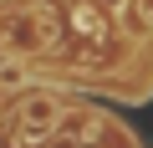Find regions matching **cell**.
I'll list each match as a JSON object with an SVG mask.
<instances>
[{"label": "cell", "instance_id": "6da1fadb", "mask_svg": "<svg viewBox=\"0 0 153 148\" xmlns=\"http://www.w3.org/2000/svg\"><path fill=\"white\" fill-rule=\"evenodd\" d=\"M56 123H61V97L56 92H46V87L21 92V102H16V138L21 143H46L56 133Z\"/></svg>", "mask_w": 153, "mask_h": 148}, {"label": "cell", "instance_id": "7a4b0ae2", "mask_svg": "<svg viewBox=\"0 0 153 148\" xmlns=\"http://www.w3.org/2000/svg\"><path fill=\"white\" fill-rule=\"evenodd\" d=\"M56 41V21L46 16V10H21L10 26H5V46L16 51V56H36V51H46Z\"/></svg>", "mask_w": 153, "mask_h": 148}, {"label": "cell", "instance_id": "3957f363", "mask_svg": "<svg viewBox=\"0 0 153 148\" xmlns=\"http://www.w3.org/2000/svg\"><path fill=\"white\" fill-rule=\"evenodd\" d=\"M117 16H123V26H128L133 36H148V31H153V0H123Z\"/></svg>", "mask_w": 153, "mask_h": 148}, {"label": "cell", "instance_id": "277c9868", "mask_svg": "<svg viewBox=\"0 0 153 148\" xmlns=\"http://www.w3.org/2000/svg\"><path fill=\"white\" fill-rule=\"evenodd\" d=\"M0 102H5V87H0Z\"/></svg>", "mask_w": 153, "mask_h": 148}]
</instances>
